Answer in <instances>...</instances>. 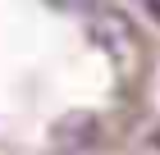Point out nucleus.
<instances>
[{"label": "nucleus", "instance_id": "nucleus-1", "mask_svg": "<svg viewBox=\"0 0 160 155\" xmlns=\"http://www.w3.org/2000/svg\"><path fill=\"white\" fill-rule=\"evenodd\" d=\"M50 5H60V9H82V5H92V0H50Z\"/></svg>", "mask_w": 160, "mask_h": 155}, {"label": "nucleus", "instance_id": "nucleus-2", "mask_svg": "<svg viewBox=\"0 0 160 155\" xmlns=\"http://www.w3.org/2000/svg\"><path fill=\"white\" fill-rule=\"evenodd\" d=\"M147 14H151V18L160 23V0H147Z\"/></svg>", "mask_w": 160, "mask_h": 155}]
</instances>
